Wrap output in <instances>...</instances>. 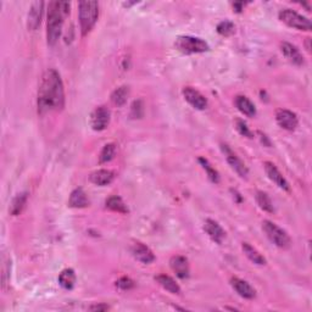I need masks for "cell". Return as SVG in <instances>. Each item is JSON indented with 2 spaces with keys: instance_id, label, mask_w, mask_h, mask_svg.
I'll return each instance as SVG.
<instances>
[{
  "instance_id": "6da1fadb",
  "label": "cell",
  "mask_w": 312,
  "mask_h": 312,
  "mask_svg": "<svg viewBox=\"0 0 312 312\" xmlns=\"http://www.w3.org/2000/svg\"><path fill=\"white\" fill-rule=\"evenodd\" d=\"M37 104L40 115L50 111H61L65 106V89L56 70L48 69L41 76Z\"/></svg>"
},
{
  "instance_id": "7a4b0ae2",
  "label": "cell",
  "mask_w": 312,
  "mask_h": 312,
  "mask_svg": "<svg viewBox=\"0 0 312 312\" xmlns=\"http://www.w3.org/2000/svg\"><path fill=\"white\" fill-rule=\"evenodd\" d=\"M70 14V3L51 2L49 3L47 21V40L50 47H54L59 40L65 18Z\"/></svg>"
},
{
  "instance_id": "3957f363",
  "label": "cell",
  "mask_w": 312,
  "mask_h": 312,
  "mask_svg": "<svg viewBox=\"0 0 312 312\" xmlns=\"http://www.w3.org/2000/svg\"><path fill=\"white\" fill-rule=\"evenodd\" d=\"M99 17L98 2H81L78 4V20L83 37L93 30Z\"/></svg>"
},
{
  "instance_id": "277c9868",
  "label": "cell",
  "mask_w": 312,
  "mask_h": 312,
  "mask_svg": "<svg viewBox=\"0 0 312 312\" xmlns=\"http://www.w3.org/2000/svg\"><path fill=\"white\" fill-rule=\"evenodd\" d=\"M175 47L177 50L181 51L183 54H186V55L201 54L210 49L209 44L204 39L193 37V35H182V37H178L175 41Z\"/></svg>"
},
{
  "instance_id": "5b68a950",
  "label": "cell",
  "mask_w": 312,
  "mask_h": 312,
  "mask_svg": "<svg viewBox=\"0 0 312 312\" xmlns=\"http://www.w3.org/2000/svg\"><path fill=\"white\" fill-rule=\"evenodd\" d=\"M262 230L266 233L267 238L275 244L276 246L281 247V249H288L290 246L292 240L290 237L284 230L273 223L271 221H263L262 222Z\"/></svg>"
},
{
  "instance_id": "8992f818",
  "label": "cell",
  "mask_w": 312,
  "mask_h": 312,
  "mask_svg": "<svg viewBox=\"0 0 312 312\" xmlns=\"http://www.w3.org/2000/svg\"><path fill=\"white\" fill-rule=\"evenodd\" d=\"M279 20L285 24L288 27L295 28L298 31L310 32L312 30V24L307 17L298 14L292 9H283L279 11Z\"/></svg>"
},
{
  "instance_id": "52a82bcc",
  "label": "cell",
  "mask_w": 312,
  "mask_h": 312,
  "mask_svg": "<svg viewBox=\"0 0 312 312\" xmlns=\"http://www.w3.org/2000/svg\"><path fill=\"white\" fill-rule=\"evenodd\" d=\"M221 149H222V153L224 154V157H226L227 162L230 163L232 169H233L234 171H236L240 177H243V178L247 177V173H249V171H247L245 163H244L242 160L237 156V154L234 153V151L232 150L231 148L227 145V144H222Z\"/></svg>"
},
{
  "instance_id": "ba28073f",
  "label": "cell",
  "mask_w": 312,
  "mask_h": 312,
  "mask_svg": "<svg viewBox=\"0 0 312 312\" xmlns=\"http://www.w3.org/2000/svg\"><path fill=\"white\" fill-rule=\"evenodd\" d=\"M110 123V111L105 106H99L91 116V126L94 131L100 132L104 131Z\"/></svg>"
},
{
  "instance_id": "9c48e42d",
  "label": "cell",
  "mask_w": 312,
  "mask_h": 312,
  "mask_svg": "<svg viewBox=\"0 0 312 312\" xmlns=\"http://www.w3.org/2000/svg\"><path fill=\"white\" fill-rule=\"evenodd\" d=\"M276 121H277L279 127L287 131L297 130L299 124V118L297 114H294L290 110H285V109L277 110V112H276Z\"/></svg>"
},
{
  "instance_id": "30bf717a",
  "label": "cell",
  "mask_w": 312,
  "mask_h": 312,
  "mask_svg": "<svg viewBox=\"0 0 312 312\" xmlns=\"http://www.w3.org/2000/svg\"><path fill=\"white\" fill-rule=\"evenodd\" d=\"M183 96L197 110H205L207 108L206 98L200 92H198L197 89L192 88V87H185L183 89Z\"/></svg>"
},
{
  "instance_id": "8fae6325",
  "label": "cell",
  "mask_w": 312,
  "mask_h": 312,
  "mask_svg": "<svg viewBox=\"0 0 312 312\" xmlns=\"http://www.w3.org/2000/svg\"><path fill=\"white\" fill-rule=\"evenodd\" d=\"M263 167H265L267 177H268V178L271 179V181L275 183L276 185L279 186V188L283 189V191H287V192L290 189L288 181L284 178V176L279 172V170L276 167L275 163L266 161L265 163H263Z\"/></svg>"
},
{
  "instance_id": "7c38bea8",
  "label": "cell",
  "mask_w": 312,
  "mask_h": 312,
  "mask_svg": "<svg viewBox=\"0 0 312 312\" xmlns=\"http://www.w3.org/2000/svg\"><path fill=\"white\" fill-rule=\"evenodd\" d=\"M170 266L171 269L176 273V276L181 279H186L191 275V268H189L188 259L184 256L176 255L171 257L170 260Z\"/></svg>"
},
{
  "instance_id": "4fadbf2b",
  "label": "cell",
  "mask_w": 312,
  "mask_h": 312,
  "mask_svg": "<svg viewBox=\"0 0 312 312\" xmlns=\"http://www.w3.org/2000/svg\"><path fill=\"white\" fill-rule=\"evenodd\" d=\"M44 3L43 2H34L32 3L30 11L27 16V27L28 30L35 31L40 26L41 16H43Z\"/></svg>"
},
{
  "instance_id": "5bb4252c",
  "label": "cell",
  "mask_w": 312,
  "mask_h": 312,
  "mask_svg": "<svg viewBox=\"0 0 312 312\" xmlns=\"http://www.w3.org/2000/svg\"><path fill=\"white\" fill-rule=\"evenodd\" d=\"M131 252L138 261L144 263V265H149V263L155 261V255H154V253L151 252L147 245H144L143 243L136 242L134 244H132Z\"/></svg>"
},
{
  "instance_id": "9a60e30c",
  "label": "cell",
  "mask_w": 312,
  "mask_h": 312,
  "mask_svg": "<svg viewBox=\"0 0 312 312\" xmlns=\"http://www.w3.org/2000/svg\"><path fill=\"white\" fill-rule=\"evenodd\" d=\"M231 285L233 287L234 290L238 293V295L244 299L252 300V299L256 297L255 289H254L246 281H243V279L238 277H233L231 279Z\"/></svg>"
},
{
  "instance_id": "2e32d148",
  "label": "cell",
  "mask_w": 312,
  "mask_h": 312,
  "mask_svg": "<svg viewBox=\"0 0 312 312\" xmlns=\"http://www.w3.org/2000/svg\"><path fill=\"white\" fill-rule=\"evenodd\" d=\"M204 230L207 233V236L210 237L212 242H215L216 244H222L224 237H226V232L223 231V228H222L216 221L210 220V218L205 221Z\"/></svg>"
},
{
  "instance_id": "e0dca14e",
  "label": "cell",
  "mask_w": 312,
  "mask_h": 312,
  "mask_svg": "<svg viewBox=\"0 0 312 312\" xmlns=\"http://www.w3.org/2000/svg\"><path fill=\"white\" fill-rule=\"evenodd\" d=\"M281 50L287 59L290 61V63L294 64L297 66H301L304 64V57H302L301 53L299 51V49L295 46H293L290 43H287V41H283L281 44Z\"/></svg>"
},
{
  "instance_id": "ac0fdd59",
  "label": "cell",
  "mask_w": 312,
  "mask_h": 312,
  "mask_svg": "<svg viewBox=\"0 0 312 312\" xmlns=\"http://www.w3.org/2000/svg\"><path fill=\"white\" fill-rule=\"evenodd\" d=\"M89 179L93 184L99 186L109 185L115 179V173L110 171V170H98V171L93 172L89 176Z\"/></svg>"
},
{
  "instance_id": "d6986e66",
  "label": "cell",
  "mask_w": 312,
  "mask_h": 312,
  "mask_svg": "<svg viewBox=\"0 0 312 312\" xmlns=\"http://www.w3.org/2000/svg\"><path fill=\"white\" fill-rule=\"evenodd\" d=\"M89 205V200L87 198V194L85 191L81 188H77L71 193L70 200H69V206L75 207V209H83L87 207Z\"/></svg>"
},
{
  "instance_id": "ffe728a7",
  "label": "cell",
  "mask_w": 312,
  "mask_h": 312,
  "mask_svg": "<svg viewBox=\"0 0 312 312\" xmlns=\"http://www.w3.org/2000/svg\"><path fill=\"white\" fill-rule=\"evenodd\" d=\"M236 106L237 109L242 112L243 115L247 116V117H254L256 115V108L253 104L252 100L244 95H238L236 98Z\"/></svg>"
},
{
  "instance_id": "44dd1931",
  "label": "cell",
  "mask_w": 312,
  "mask_h": 312,
  "mask_svg": "<svg viewBox=\"0 0 312 312\" xmlns=\"http://www.w3.org/2000/svg\"><path fill=\"white\" fill-rule=\"evenodd\" d=\"M155 281L159 283L165 290L171 293V294H179V293H181V287H179L175 279L170 277V276L159 275L155 277Z\"/></svg>"
},
{
  "instance_id": "7402d4cb",
  "label": "cell",
  "mask_w": 312,
  "mask_h": 312,
  "mask_svg": "<svg viewBox=\"0 0 312 312\" xmlns=\"http://www.w3.org/2000/svg\"><path fill=\"white\" fill-rule=\"evenodd\" d=\"M243 252L244 254H245V256L247 257V259L250 260L253 263H255V265H259V266H265L266 265V259L263 257L261 254H260L257 250L255 249V247L250 245L249 243H243Z\"/></svg>"
},
{
  "instance_id": "603a6c76",
  "label": "cell",
  "mask_w": 312,
  "mask_h": 312,
  "mask_svg": "<svg viewBox=\"0 0 312 312\" xmlns=\"http://www.w3.org/2000/svg\"><path fill=\"white\" fill-rule=\"evenodd\" d=\"M59 284L66 290H71L73 289L76 284V273L72 268H66L59 275Z\"/></svg>"
},
{
  "instance_id": "cb8c5ba5",
  "label": "cell",
  "mask_w": 312,
  "mask_h": 312,
  "mask_svg": "<svg viewBox=\"0 0 312 312\" xmlns=\"http://www.w3.org/2000/svg\"><path fill=\"white\" fill-rule=\"evenodd\" d=\"M105 206L106 209H109V210L120 212V214H127L128 212L127 205L124 204L122 198L118 197V195H111V197L105 201Z\"/></svg>"
},
{
  "instance_id": "d4e9b609",
  "label": "cell",
  "mask_w": 312,
  "mask_h": 312,
  "mask_svg": "<svg viewBox=\"0 0 312 312\" xmlns=\"http://www.w3.org/2000/svg\"><path fill=\"white\" fill-rule=\"evenodd\" d=\"M27 193H21L17 194L16 197L12 199V202L10 205V214L12 216H18L27 204Z\"/></svg>"
},
{
  "instance_id": "484cf974",
  "label": "cell",
  "mask_w": 312,
  "mask_h": 312,
  "mask_svg": "<svg viewBox=\"0 0 312 312\" xmlns=\"http://www.w3.org/2000/svg\"><path fill=\"white\" fill-rule=\"evenodd\" d=\"M128 94H130V89L126 86H121L118 88H116L111 94V100L115 105L122 106L126 104Z\"/></svg>"
},
{
  "instance_id": "4316f807",
  "label": "cell",
  "mask_w": 312,
  "mask_h": 312,
  "mask_svg": "<svg viewBox=\"0 0 312 312\" xmlns=\"http://www.w3.org/2000/svg\"><path fill=\"white\" fill-rule=\"evenodd\" d=\"M256 201L259 204L260 209H262L263 211L268 212V214H273L275 212V206H273V202L271 198L263 192H257L256 193Z\"/></svg>"
},
{
  "instance_id": "83f0119b",
  "label": "cell",
  "mask_w": 312,
  "mask_h": 312,
  "mask_svg": "<svg viewBox=\"0 0 312 312\" xmlns=\"http://www.w3.org/2000/svg\"><path fill=\"white\" fill-rule=\"evenodd\" d=\"M116 155V145L115 144H106L100 151V155H99V161L100 163H106L110 162Z\"/></svg>"
},
{
  "instance_id": "f1b7e54d",
  "label": "cell",
  "mask_w": 312,
  "mask_h": 312,
  "mask_svg": "<svg viewBox=\"0 0 312 312\" xmlns=\"http://www.w3.org/2000/svg\"><path fill=\"white\" fill-rule=\"evenodd\" d=\"M199 162H200V165L202 166V169L205 170L207 173V177L210 178V181L212 183H218L220 182V175H218V172L216 170L214 169V167L211 166V163L207 161L206 159H204V157H199Z\"/></svg>"
},
{
  "instance_id": "f546056e",
  "label": "cell",
  "mask_w": 312,
  "mask_h": 312,
  "mask_svg": "<svg viewBox=\"0 0 312 312\" xmlns=\"http://www.w3.org/2000/svg\"><path fill=\"white\" fill-rule=\"evenodd\" d=\"M236 31V26L231 21H222L217 25L218 34L223 35V37H230Z\"/></svg>"
},
{
  "instance_id": "4dcf8cb0",
  "label": "cell",
  "mask_w": 312,
  "mask_h": 312,
  "mask_svg": "<svg viewBox=\"0 0 312 312\" xmlns=\"http://www.w3.org/2000/svg\"><path fill=\"white\" fill-rule=\"evenodd\" d=\"M116 287L121 290H130L134 287V282L130 277H121L116 282Z\"/></svg>"
},
{
  "instance_id": "1f68e13d",
  "label": "cell",
  "mask_w": 312,
  "mask_h": 312,
  "mask_svg": "<svg viewBox=\"0 0 312 312\" xmlns=\"http://www.w3.org/2000/svg\"><path fill=\"white\" fill-rule=\"evenodd\" d=\"M143 112H144V106H143V102H141V100L134 101L133 105H132V109H131L132 117L140 118L141 116H143Z\"/></svg>"
},
{
  "instance_id": "d6a6232c",
  "label": "cell",
  "mask_w": 312,
  "mask_h": 312,
  "mask_svg": "<svg viewBox=\"0 0 312 312\" xmlns=\"http://www.w3.org/2000/svg\"><path fill=\"white\" fill-rule=\"evenodd\" d=\"M236 127H237V131L239 132V133L242 134V136L247 137V138H253L252 131L249 130L247 124L243 120H237L236 121Z\"/></svg>"
},
{
  "instance_id": "836d02e7",
  "label": "cell",
  "mask_w": 312,
  "mask_h": 312,
  "mask_svg": "<svg viewBox=\"0 0 312 312\" xmlns=\"http://www.w3.org/2000/svg\"><path fill=\"white\" fill-rule=\"evenodd\" d=\"M9 263L10 262H5V265H4V267H3V285H4L5 287V284H8V281H9V278H8V276H9V272H10V266L11 265H9Z\"/></svg>"
},
{
  "instance_id": "e575fe53",
  "label": "cell",
  "mask_w": 312,
  "mask_h": 312,
  "mask_svg": "<svg viewBox=\"0 0 312 312\" xmlns=\"http://www.w3.org/2000/svg\"><path fill=\"white\" fill-rule=\"evenodd\" d=\"M109 308H110V307H109L108 305L98 304V305H93V306L89 307V310H91V311H108Z\"/></svg>"
},
{
  "instance_id": "d590c367",
  "label": "cell",
  "mask_w": 312,
  "mask_h": 312,
  "mask_svg": "<svg viewBox=\"0 0 312 312\" xmlns=\"http://www.w3.org/2000/svg\"><path fill=\"white\" fill-rule=\"evenodd\" d=\"M244 6H245V4H244V3H242V2H237V3H234V4H233L234 10H236L237 12H242V10L244 9Z\"/></svg>"
}]
</instances>
